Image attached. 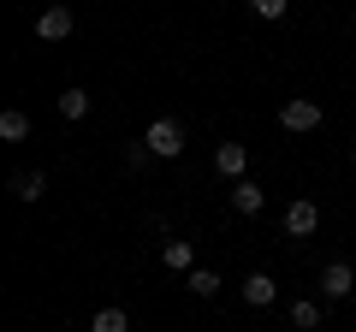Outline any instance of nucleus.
<instances>
[{
  "label": "nucleus",
  "mask_w": 356,
  "mask_h": 332,
  "mask_svg": "<svg viewBox=\"0 0 356 332\" xmlns=\"http://www.w3.org/2000/svg\"><path fill=\"white\" fill-rule=\"evenodd\" d=\"M143 142L154 149V160H172V154H184V125H178V119H154V125L143 131Z\"/></svg>",
  "instance_id": "obj_1"
},
{
  "label": "nucleus",
  "mask_w": 356,
  "mask_h": 332,
  "mask_svg": "<svg viewBox=\"0 0 356 332\" xmlns=\"http://www.w3.org/2000/svg\"><path fill=\"white\" fill-rule=\"evenodd\" d=\"M280 125H285V131H297V137H303V131H321V101H309V95H291V101L280 107Z\"/></svg>",
  "instance_id": "obj_2"
},
{
  "label": "nucleus",
  "mask_w": 356,
  "mask_h": 332,
  "mask_svg": "<svg viewBox=\"0 0 356 332\" xmlns=\"http://www.w3.org/2000/svg\"><path fill=\"white\" fill-rule=\"evenodd\" d=\"M65 36H72V6H65V0L42 6L36 13V42H65Z\"/></svg>",
  "instance_id": "obj_3"
},
{
  "label": "nucleus",
  "mask_w": 356,
  "mask_h": 332,
  "mask_svg": "<svg viewBox=\"0 0 356 332\" xmlns=\"http://www.w3.org/2000/svg\"><path fill=\"white\" fill-rule=\"evenodd\" d=\"M214 172L238 184L243 172H250V149H243V142H220V149H214Z\"/></svg>",
  "instance_id": "obj_4"
},
{
  "label": "nucleus",
  "mask_w": 356,
  "mask_h": 332,
  "mask_svg": "<svg viewBox=\"0 0 356 332\" xmlns=\"http://www.w3.org/2000/svg\"><path fill=\"white\" fill-rule=\"evenodd\" d=\"M356 291V273H350V261H327V273H321V297H350Z\"/></svg>",
  "instance_id": "obj_5"
},
{
  "label": "nucleus",
  "mask_w": 356,
  "mask_h": 332,
  "mask_svg": "<svg viewBox=\"0 0 356 332\" xmlns=\"http://www.w3.org/2000/svg\"><path fill=\"white\" fill-rule=\"evenodd\" d=\"M261 208H267V190H261V184H250V179L232 184V214L250 219V214H261Z\"/></svg>",
  "instance_id": "obj_6"
},
{
  "label": "nucleus",
  "mask_w": 356,
  "mask_h": 332,
  "mask_svg": "<svg viewBox=\"0 0 356 332\" xmlns=\"http://www.w3.org/2000/svg\"><path fill=\"white\" fill-rule=\"evenodd\" d=\"M285 231H291V238L321 231V208H315V202H291V208H285Z\"/></svg>",
  "instance_id": "obj_7"
},
{
  "label": "nucleus",
  "mask_w": 356,
  "mask_h": 332,
  "mask_svg": "<svg viewBox=\"0 0 356 332\" xmlns=\"http://www.w3.org/2000/svg\"><path fill=\"white\" fill-rule=\"evenodd\" d=\"M161 261H166L172 273H191V267H196V249H191V238H166V243H161Z\"/></svg>",
  "instance_id": "obj_8"
},
{
  "label": "nucleus",
  "mask_w": 356,
  "mask_h": 332,
  "mask_svg": "<svg viewBox=\"0 0 356 332\" xmlns=\"http://www.w3.org/2000/svg\"><path fill=\"white\" fill-rule=\"evenodd\" d=\"M273 291H280V285L267 279V273H250V279H243V303H250V308H267V303H273Z\"/></svg>",
  "instance_id": "obj_9"
},
{
  "label": "nucleus",
  "mask_w": 356,
  "mask_h": 332,
  "mask_svg": "<svg viewBox=\"0 0 356 332\" xmlns=\"http://www.w3.org/2000/svg\"><path fill=\"white\" fill-rule=\"evenodd\" d=\"M13 196L18 202H42V196H48V179H42V172H13Z\"/></svg>",
  "instance_id": "obj_10"
},
{
  "label": "nucleus",
  "mask_w": 356,
  "mask_h": 332,
  "mask_svg": "<svg viewBox=\"0 0 356 332\" xmlns=\"http://www.w3.org/2000/svg\"><path fill=\"white\" fill-rule=\"evenodd\" d=\"M184 291H191V297H214L220 291V273L214 267H191V273H184Z\"/></svg>",
  "instance_id": "obj_11"
},
{
  "label": "nucleus",
  "mask_w": 356,
  "mask_h": 332,
  "mask_svg": "<svg viewBox=\"0 0 356 332\" xmlns=\"http://www.w3.org/2000/svg\"><path fill=\"white\" fill-rule=\"evenodd\" d=\"M0 137H6V142H24L30 137V119L18 113V107H6V113H0Z\"/></svg>",
  "instance_id": "obj_12"
},
{
  "label": "nucleus",
  "mask_w": 356,
  "mask_h": 332,
  "mask_svg": "<svg viewBox=\"0 0 356 332\" xmlns=\"http://www.w3.org/2000/svg\"><path fill=\"white\" fill-rule=\"evenodd\" d=\"M89 332H131V315L125 308H102V315L89 320Z\"/></svg>",
  "instance_id": "obj_13"
},
{
  "label": "nucleus",
  "mask_w": 356,
  "mask_h": 332,
  "mask_svg": "<svg viewBox=\"0 0 356 332\" xmlns=\"http://www.w3.org/2000/svg\"><path fill=\"white\" fill-rule=\"evenodd\" d=\"M291 326L297 332H315L321 326V303H291Z\"/></svg>",
  "instance_id": "obj_14"
},
{
  "label": "nucleus",
  "mask_w": 356,
  "mask_h": 332,
  "mask_svg": "<svg viewBox=\"0 0 356 332\" xmlns=\"http://www.w3.org/2000/svg\"><path fill=\"white\" fill-rule=\"evenodd\" d=\"M83 113H89V95L83 90H65L60 95V119H83Z\"/></svg>",
  "instance_id": "obj_15"
},
{
  "label": "nucleus",
  "mask_w": 356,
  "mask_h": 332,
  "mask_svg": "<svg viewBox=\"0 0 356 332\" xmlns=\"http://www.w3.org/2000/svg\"><path fill=\"white\" fill-rule=\"evenodd\" d=\"M149 160H154V149H149V142H125V166H131V172H143Z\"/></svg>",
  "instance_id": "obj_16"
},
{
  "label": "nucleus",
  "mask_w": 356,
  "mask_h": 332,
  "mask_svg": "<svg viewBox=\"0 0 356 332\" xmlns=\"http://www.w3.org/2000/svg\"><path fill=\"white\" fill-rule=\"evenodd\" d=\"M285 6H291V0H250V13L255 18H273V24L285 18Z\"/></svg>",
  "instance_id": "obj_17"
},
{
  "label": "nucleus",
  "mask_w": 356,
  "mask_h": 332,
  "mask_svg": "<svg viewBox=\"0 0 356 332\" xmlns=\"http://www.w3.org/2000/svg\"><path fill=\"white\" fill-rule=\"evenodd\" d=\"M350 166H356V149H350Z\"/></svg>",
  "instance_id": "obj_18"
},
{
  "label": "nucleus",
  "mask_w": 356,
  "mask_h": 332,
  "mask_svg": "<svg viewBox=\"0 0 356 332\" xmlns=\"http://www.w3.org/2000/svg\"><path fill=\"white\" fill-rule=\"evenodd\" d=\"M350 18H356V6H350Z\"/></svg>",
  "instance_id": "obj_19"
}]
</instances>
